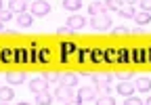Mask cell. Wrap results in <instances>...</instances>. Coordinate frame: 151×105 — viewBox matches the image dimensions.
Masks as SVG:
<instances>
[{"label": "cell", "instance_id": "6da1fadb", "mask_svg": "<svg viewBox=\"0 0 151 105\" xmlns=\"http://www.w3.org/2000/svg\"><path fill=\"white\" fill-rule=\"evenodd\" d=\"M90 25H92V29H97V32H107V29H111L109 13H103V15H92Z\"/></svg>", "mask_w": 151, "mask_h": 105}, {"label": "cell", "instance_id": "7a4b0ae2", "mask_svg": "<svg viewBox=\"0 0 151 105\" xmlns=\"http://www.w3.org/2000/svg\"><path fill=\"white\" fill-rule=\"evenodd\" d=\"M86 19L82 15H78V13H71L69 17H67V27L71 29V32H80V29H84L86 27Z\"/></svg>", "mask_w": 151, "mask_h": 105}, {"label": "cell", "instance_id": "3957f363", "mask_svg": "<svg viewBox=\"0 0 151 105\" xmlns=\"http://www.w3.org/2000/svg\"><path fill=\"white\" fill-rule=\"evenodd\" d=\"M50 13V2L46 0H34L32 2V15L34 17H44Z\"/></svg>", "mask_w": 151, "mask_h": 105}, {"label": "cell", "instance_id": "277c9868", "mask_svg": "<svg viewBox=\"0 0 151 105\" xmlns=\"http://www.w3.org/2000/svg\"><path fill=\"white\" fill-rule=\"evenodd\" d=\"M52 97H55V99H59L61 103H65L67 99H71V97H76V95H73V88H69V86L57 84V86H55V93H52Z\"/></svg>", "mask_w": 151, "mask_h": 105}, {"label": "cell", "instance_id": "5b68a950", "mask_svg": "<svg viewBox=\"0 0 151 105\" xmlns=\"http://www.w3.org/2000/svg\"><path fill=\"white\" fill-rule=\"evenodd\" d=\"M2 6H4V11H11L13 15H19V13L25 11L23 0H2Z\"/></svg>", "mask_w": 151, "mask_h": 105}, {"label": "cell", "instance_id": "8992f818", "mask_svg": "<svg viewBox=\"0 0 151 105\" xmlns=\"http://www.w3.org/2000/svg\"><path fill=\"white\" fill-rule=\"evenodd\" d=\"M76 97L82 99V101H92V99L99 97V88H97V86H82Z\"/></svg>", "mask_w": 151, "mask_h": 105}, {"label": "cell", "instance_id": "52a82bcc", "mask_svg": "<svg viewBox=\"0 0 151 105\" xmlns=\"http://www.w3.org/2000/svg\"><path fill=\"white\" fill-rule=\"evenodd\" d=\"M15 21H17V25L19 27H32L34 25V15L32 13H27V11H23V13H19V15H15Z\"/></svg>", "mask_w": 151, "mask_h": 105}, {"label": "cell", "instance_id": "ba28073f", "mask_svg": "<svg viewBox=\"0 0 151 105\" xmlns=\"http://www.w3.org/2000/svg\"><path fill=\"white\" fill-rule=\"evenodd\" d=\"M46 88H48V80H46V78H34V80L29 82V91H32L34 95L42 93V91H46Z\"/></svg>", "mask_w": 151, "mask_h": 105}, {"label": "cell", "instance_id": "9c48e42d", "mask_svg": "<svg viewBox=\"0 0 151 105\" xmlns=\"http://www.w3.org/2000/svg\"><path fill=\"white\" fill-rule=\"evenodd\" d=\"M57 84H63V86H69V88H73V86H78V76H76V74H61Z\"/></svg>", "mask_w": 151, "mask_h": 105}, {"label": "cell", "instance_id": "30bf717a", "mask_svg": "<svg viewBox=\"0 0 151 105\" xmlns=\"http://www.w3.org/2000/svg\"><path fill=\"white\" fill-rule=\"evenodd\" d=\"M134 88H137L139 93H151V78H145V76L137 78V82H134Z\"/></svg>", "mask_w": 151, "mask_h": 105}, {"label": "cell", "instance_id": "8fae6325", "mask_svg": "<svg viewBox=\"0 0 151 105\" xmlns=\"http://www.w3.org/2000/svg\"><path fill=\"white\" fill-rule=\"evenodd\" d=\"M6 82L11 86H19V84L25 82V74H21V72H9L6 74Z\"/></svg>", "mask_w": 151, "mask_h": 105}, {"label": "cell", "instance_id": "7c38bea8", "mask_svg": "<svg viewBox=\"0 0 151 105\" xmlns=\"http://www.w3.org/2000/svg\"><path fill=\"white\" fill-rule=\"evenodd\" d=\"M134 84H130V82H120L118 84V93L122 95V97H130V95H134Z\"/></svg>", "mask_w": 151, "mask_h": 105}, {"label": "cell", "instance_id": "4fadbf2b", "mask_svg": "<svg viewBox=\"0 0 151 105\" xmlns=\"http://www.w3.org/2000/svg\"><path fill=\"white\" fill-rule=\"evenodd\" d=\"M134 4H122L120 6V11H118V15L122 17V19H132V17H134Z\"/></svg>", "mask_w": 151, "mask_h": 105}, {"label": "cell", "instance_id": "5bb4252c", "mask_svg": "<svg viewBox=\"0 0 151 105\" xmlns=\"http://www.w3.org/2000/svg\"><path fill=\"white\" fill-rule=\"evenodd\" d=\"M132 19H134V21H137V23H139V25L143 27V25H147V23L151 21V15H149L147 11H137V13H134V17H132Z\"/></svg>", "mask_w": 151, "mask_h": 105}, {"label": "cell", "instance_id": "9a60e30c", "mask_svg": "<svg viewBox=\"0 0 151 105\" xmlns=\"http://www.w3.org/2000/svg\"><path fill=\"white\" fill-rule=\"evenodd\" d=\"M36 103H38V105H50V103H52V95H50L48 91L38 93V95H36Z\"/></svg>", "mask_w": 151, "mask_h": 105}, {"label": "cell", "instance_id": "2e32d148", "mask_svg": "<svg viewBox=\"0 0 151 105\" xmlns=\"http://www.w3.org/2000/svg\"><path fill=\"white\" fill-rule=\"evenodd\" d=\"M88 13H90V17H92V15H103V13H107V11H105V4H103V2H90V4H88Z\"/></svg>", "mask_w": 151, "mask_h": 105}, {"label": "cell", "instance_id": "e0dca14e", "mask_svg": "<svg viewBox=\"0 0 151 105\" xmlns=\"http://www.w3.org/2000/svg\"><path fill=\"white\" fill-rule=\"evenodd\" d=\"M13 97H15V91L11 88V86H0V101H13Z\"/></svg>", "mask_w": 151, "mask_h": 105}, {"label": "cell", "instance_id": "ac0fdd59", "mask_svg": "<svg viewBox=\"0 0 151 105\" xmlns=\"http://www.w3.org/2000/svg\"><path fill=\"white\" fill-rule=\"evenodd\" d=\"M92 80L97 86L101 84H111V74H92Z\"/></svg>", "mask_w": 151, "mask_h": 105}, {"label": "cell", "instance_id": "d6986e66", "mask_svg": "<svg viewBox=\"0 0 151 105\" xmlns=\"http://www.w3.org/2000/svg\"><path fill=\"white\" fill-rule=\"evenodd\" d=\"M103 4H105V11H107V13H111V11H116V13H118L120 6H122L124 2H122V0H105Z\"/></svg>", "mask_w": 151, "mask_h": 105}, {"label": "cell", "instance_id": "ffe728a7", "mask_svg": "<svg viewBox=\"0 0 151 105\" xmlns=\"http://www.w3.org/2000/svg\"><path fill=\"white\" fill-rule=\"evenodd\" d=\"M80 6H82V0H63V9H67L71 13H76Z\"/></svg>", "mask_w": 151, "mask_h": 105}, {"label": "cell", "instance_id": "44dd1931", "mask_svg": "<svg viewBox=\"0 0 151 105\" xmlns=\"http://www.w3.org/2000/svg\"><path fill=\"white\" fill-rule=\"evenodd\" d=\"M94 101H97V105H116V99L111 95H99Z\"/></svg>", "mask_w": 151, "mask_h": 105}, {"label": "cell", "instance_id": "7402d4cb", "mask_svg": "<svg viewBox=\"0 0 151 105\" xmlns=\"http://www.w3.org/2000/svg\"><path fill=\"white\" fill-rule=\"evenodd\" d=\"M11 19H15V17H13V13H11V11H4V9H2V11H0V23H2V25H6V23H9Z\"/></svg>", "mask_w": 151, "mask_h": 105}, {"label": "cell", "instance_id": "603a6c76", "mask_svg": "<svg viewBox=\"0 0 151 105\" xmlns=\"http://www.w3.org/2000/svg\"><path fill=\"white\" fill-rule=\"evenodd\" d=\"M132 76H134V74H132L130 69H126V72H124V69H122V72H118L120 82H130V80H132Z\"/></svg>", "mask_w": 151, "mask_h": 105}, {"label": "cell", "instance_id": "cb8c5ba5", "mask_svg": "<svg viewBox=\"0 0 151 105\" xmlns=\"http://www.w3.org/2000/svg\"><path fill=\"white\" fill-rule=\"evenodd\" d=\"M124 105H145V103H143V99L130 95V97H126V103H124Z\"/></svg>", "mask_w": 151, "mask_h": 105}, {"label": "cell", "instance_id": "d4e9b609", "mask_svg": "<svg viewBox=\"0 0 151 105\" xmlns=\"http://www.w3.org/2000/svg\"><path fill=\"white\" fill-rule=\"evenodd\" d=\"M139 4H141V11H151V0H139Z\"/></svg>", "mask_w": 151, "mask_h": 105}, {"label": "cell", "instance_id": "484cf974", "mask_svg": "<svg viewBox=\"0 0 151 105\" xmlns=\"http://www.w3.org/2000/svg\"><path fill=\"white\" fill-rule=\"evenodd\" d=\"M82 103H84L82 99H78V97H71V99H67L63 105H82Z\"/></svg>", "mask_w": 151, "mask_h": 105}, {"label": "cell", "instance_id": "4316f807", "mask_svg": "<svg viewBox=\"0 0 151 105\" xmlns=\"http://www.w3.org/2000/svg\"><path fill=\"white\" fill-rule=\"evenodd\" d=\"M44 78H46L48 82H55V80H57V82H59V74H55V72H48V74H46Z\"/></svg>", "mask_w": 151, "mask_h": 105}, {"label": "cell", "instance_id": "83f0119b", "mask_svg": "<svg viewBox=\"0 0 151 105\" xmlns=\"http://www.w3.org/2000/svg\"><path fill=\"white\" fill-rule=\"evenodd\" d=\"M57 34H61V36H69V34H73V32L65 25V27H59V29H57Z\"/></svg>", "mask_w": 151, "mask_h": 105}, {"label": "cell", "instance_id": "f1b7e54d", "mask_svg": "<svg viewBox=\"0 0 151 105\" xmlns=\"http://www.w3.org/2000/svg\"><path fill=\"white\" fill-rule=\"evenodd\" d=\"M130 29L126 27V25H120V27H113V34H128Z\"/></svg>", "mask_w": 151, "mask_h": 105}, {"label": "cell", "instance_id": "f546056e", "mask_svg": "<svg viewBox=\"0 0 151 105\" xmlns=\"http://www.w3.org/2000/svg\"><path fill=\"white\" fill-rule=\"evenodd\" d=\"M132 34H139V36H141V34H143V36H145V32H143V27L139 25V27H134V29H130Z\"/></svg>", "mask_w": 151, "mask_h": 105}, {"label": "cell", "instance_id": "4dcf8cb0", "mask_svg": "<svg viewBox=\"0 0 151 105\" xmlns=\"http://www.w3.org/2000/svg\"><path fill=\"white\" fill-rule=\"evenodd\" d=\"M122 2H124V4H137L139 0H122Z\"/></svg>", "mask_w": 151, "mask_h": 105}, {"label": "cell", "instance_id": "1f68e13d", "mask_svg": "<svg viewBox=\"0 0 151 105\" xmlns=\"http://www.w3.org/2000/svg\"><path fill=\"white\" fill-rule=\"evenodd\" d=\"M17 105H32V103H27V101H21V103H17Z\"/></svg>", "mask_w": 151, "mask_h": 105}, {"label": "cell", "instance_id": "d6a6232c", "mask_svg": "<svg viewBox=\"0 0 151 105\" xmlns=\"http://www.w3.org/2000/svg\"><path fill=\"white\" fill-rule=\"evenodd\" d=\"M6 29V25H2V23H0V32H4Z\"/></svg>", "mask_w": 151, "mask_h": 105}, {"label": "cell", "instance_id": "836d02e7", "mask_svg": "<svg viewBox=\"0 0 151 105\" xmlns=\"http://www.w3.org/2000/svg\"><path fill=\"white\" fill-rule=\"evenodd\" d=\"M145 105H151V97H149V99H147V101H145Z\"/></svg>", "mask_w": 151, "mask_h": 105}, {"label": "cell", "instance_id": "e575fe53", "mask_svg": "<svg viewBox=\"0 0 151 105\" xmlns=\"http://www.w3.org/2000/svg\"><path fill=\"white\" fill-rule=\"evenodd\" d=\"M0 105H9V103H6V101H0Z\"/></svg>", "mask_w": 151, "mask_h": 105}, {"label": "cell", "instance_id": "d590c367", "mask_svg": "<svg viewBox=\"0 0 151 105\" xmlns=\"http://www.w3.org/2000/svg\"><path fill=\"white\" fill-rule=\"evenodd\" d=\"M2 9H4V6H2V0H0V11H2Z\"/></svg>", "mask_w": 151, "mask_h": 105}, {"label": "cell", "instance_id": "8d00e7d4", "mask_svg": "<svg viewBox=\"0 0 151 105\" xmlns=\"http://www.w3.org/2000/svg\"><path fill=\"white\" fill-rule=\"evenodd\" d=\"M23 2H32V0H23Z\"/></svg>", "mask_w": 151, "mask_h": 105}]
</instances>
